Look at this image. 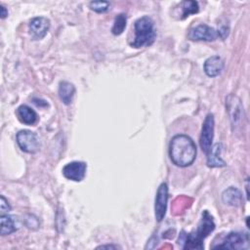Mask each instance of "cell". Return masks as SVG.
<instances>
[{
	"label": "cell",
	"instance_id": "6da1fadb",
	"mask_svg": "<svg viewBox=\"0 0 250 250\" xmlns=\"http://www.w3.org/2000/svg\"><path fill=\"white\" fill-rule=\"evenodd\" d=\"M169 155L176 166H189L196 157V146L190 137L176 135L170 141Z\"/></svg>",
	"mask_w": 250,
	"mask_h": 250
},
{
	"label": "cell",
	"instance_id": "7a4b0ae2",
	"mask_svg": "<svg viewBox=\"0 0 250 250\" xmlns=\"http://www.w3.org/2000/svg\"><path fill=\"white\" fill-rule=\"evenodd\" d=\"M215 229V223L213 217L209 214L207 210H204L202 213V217L196 230L190 233H186L182 231L178 240V243H184L183 249H203V240L207 237L213 230Z\"/></svg>",
	"mask_w": 250,
	"mask_h": 250
},
{
	"label": "cell",
	"instance_id": "3957f363",
	"mask_svg": "<svg viewBox=\"0 0 250 250\" xmlns=\"http://www.w3.org/2000/svg\"><path fill=\"white\" fill-rule=\"evenodd\" d=\"M135 37L131 42L134 48H141L144 46H150L156 37L154 28V21L151 18L145 16L138 19L134 23Z\"/></svg>",
	"mask_w": 250,
	"mask_h": 250
},
{
	"label": "cell",
	"instance_id": "277c9868",
	"mask_svg": "<svg viewBox=\"0 0 250 250\" xmlns=\"http://www.w3.org/2000/svg\"><path fill=\"white\" fill-rule=\"evenodd\" d=\"M226 108L232 128H236L241 123L243 115V105L240 99L235 95H229L226 99Z\"/></svg>",
	"mask_w": 250,
	"mask_h": 250
},
{
	"label": "cell",
	"instance_id": "5b68a950",
	"mask_svg": "<svg viewBox=\"0 0 250 250\" xmlns=\"http://www.w3.org/2000/svg\"><path fill=\"white\" fill-rule=\"evenodd\" d=\"M17 143L20 148L27 153H35L40 148V141L37 134L30 130H21L17 134Z\"/></svg>",
	"mask_w": 250,
	"mask_h": 250
},
{
	"label": "cell",
	"instance_id": "8992f818",
	"mask_svg": "<svg viewBox=\"0 0 250 250\" xmlns=\"http://www.w3.org/2000/svg\"><path fill=\"white\" fill-rule=\"evenodd\" d=\"M249 247V237L247 233L237 231L229 232L222 244L213 246L216 249H247Z\"/></svg>",
	"mask_w": 250,
	"mask_h": 250
},
{
	"label": "cell",
	"instance_id": "52a82bcc",
	"mask_svg": "<svg viewBox=\"0 0 250 250\" xmlns=\"http://www.w3.org/2000/svg\"><path fill=\"white\" fill-rule=\"evenodd\" d=\"M214 115L212 113H209L206 115L204 122L202 124L200 138H199V144L202 151L207 154L212 146L213 137H214Z\"/></svg>",
	"mask_w": 250,
	"mask_h": 250
},
{
	"label": "cell",
	"instance_id": "ba28073f",
	"mask_svg": "<svg viewBox=\"0 0 250 250\" xmlns=\"http://www.w3.org/2000/svg\"><path fill=\"white\" fill-rule=\"evenodd\" d=\"M168 201V186L166 183H162L156 191L155 204H154V215L157 222H161L166 214Z\"/></svg>",
	"mask_w": 250,
	"mask_h": 250
},
{
	"label": "cell",
	"instance_id": "9c48e42d",
	"mask_svg": "<svg viewBox=\"0 0 250 250\" xmlns=\"http://www.w3.org/2000/svg\"><path fill=\"white\" fill-rule=\"evenodd\" d=\"M188 36L192 41H214L219 37V32L211 26L199 24L193 27Z\"/></svg>",
	"mask_w": 250,
	"mask_h": 250
},
{
	"label": "cell",
	"instance_id": "30bf717a",
	"mask_svg": "<svg viewBox=\"0 0 250 250\" xmlns=\"http://www.w3.org/2000/svg\"><path fill=\"white\" fill-rule=\"evenodd\" d=\"M87 165L82 161H72L67 163L62 168V175L67 179L74 182H80L86 175Z\"/></svg>",
	"mask_w": 250,
	"mask_h": 250
},
{
	"label": "cell",
	"instance_id": "8fae6325",
	"mask_svg": "<svg viewBox=\"0 0 250 250\" xmlns=\"http://www.w3.org/2000/svg\"><path fill=\"white\" fill-rule=\"evenodd\" d=\"M50 28V21L45 17L33 18L29 22V33L34 40H40L46 36Z\"/></svg>",
	"mask_w": 250,
	"mask_h": 250
},
{
	"label": "cell",
	"instance_id": "7c38bea8",
	"mask_svg": "<svg viewBox=\"0 0 250 250\" xmlns=\"http://www.w3.org/2000/svg\"><path fill=\"white\" fill-rule=\"evenodd\" d=\"M224 65H225V62L221 57L212 56L205 61L203 68H204V72L209 77H216L222 72Z\"/></svg>",
	"mask_w": 250,
	"mask_h": 250
},
{
	"label": "cell",
	"instance_id": "4fadbf2b",
	"mask_svg": "<svg viewBox=\"0 0 250 250\" xmlns=\"http://www.w3.org/2000/svg\"><path fill=\"white\" fill-rule=\"evenodd\" d=\"M222 200L225 204L229 206L238 207L242 203V193L239 189L233 187H229L222 193Z\"/></svg>",
	"mask_w": 250,
	"mask_h": 250
},
{
	"label": "cell",
	"instance_id": "5bb4252c",
	"mask_svg": "<svg viewBox=\"0 0 250 250\" xmlns=\"http://www.w3.org/2000/svg\"><path fill=\"white\" fill-rule=\"evenodd\" d=\"M222 145L220 143L215 144L211 146L207 155V165L209 167H224L226 162L221 158Z\"/></svg>",
	"mask_w": 250,
	"mask_h": 250
},
{
	"label": "cell",
	"instance_id": "9a60e30c",
	"mask_svg": "<svg viewBox=\"0 0 250 250\" xmlns=\"http://www.w3.org/2000/svg\"><path fill=\"white\" fill-rule=\"evenodd\" d=\"M17 116L21 123L33 125L37 121L36 112L26 104H21L17 109Z\"/></svg>",
	"mask_w": 250,
	"mask_h": 250
},
{
	"label": "cell",
	"instance_id": "2e32d148",
	"mask_svg": "<svg viewBox=\"0 0 250 250\" xmlns=\"http://www.w3.org/2000/svg\"><path fill=\"white\" fill-rule=\"evenodd\" d=\"M75 94V87L68 81H61L59 84V97L64 104H69Z\"/></svg>",
	"mask_w": 250,
	"mask_h": 250
},
{
	"label": "cell",
	"instance_id": "e0dca14e",
	"mask_svg": "<svg viewBox=\"0 0 250 250\" xmlns=\"http://www.w3.org/2000/svg\"><path fill=\"white\" fill-rule=\"evenodd\" d=\"M0 224H1V230L0 233L1 235H8L16 231L17 228L15 225V221L13 220L12 217L8 215L1 214L0 217Z\"/></svg>",
	"mask_w": 250,
	"mask_h": 250
},
{
	"label": "cell",
	"instance_id": "ac0fdd59",
	"mask_svg": "<svg viewBox=\"0 0 250 250\" xmlns=\"http://www.w3.org/2000/svg\"><path fill=\"white\" fill-rule=\"evenodd\" d=\"M181 10H182V14L180 19L184 20L188 18L189 15L198 13V10H199L198 3L196 1H184L181 4Z\"/></svg>",
	"mask_w": 250,
	"mask_h": 250
},
{
	"label": "cell",
	"instance_id": "d6986e66",
	"mask_svg": "<svg viewBox=\"0 0 250 250\" xmlns=\"http://www.w3.org/2000/svg\"><path fill=\"white\" fill-rule=\"evenodd\" d=\"M126 22H127V18L126 15L124 14H119L115 17L114 22H113V26L111 28V32L114 35H120L125 27H126Z\"/></svg>",
	"mask_w": 250,
	"mask_h": 250
},
{
	"label": "cell",
	"instance_id": "ffe728a7",
	"mask_svg": "<svg viewBox=\"0 0 250 250\" xmlns=\"http://www.w3.org/2000/svg\"><path fill=\"white\" fill-rule=\"evenodd\" d=\"M91 10L97 13H105L109 10L110 4L107 1H92L89 4Z\"/></svg>",
	"mask_w": 250,
	"mask_h": 250
},
{
	"label": "cell",
	"instance_id": "44dd1931",
	"mask_svg": "<svg viewBox=\"0 0 250 250\" xmlns=\"http://www.w3.org/2000/svg\"><path fill=\"white\" fill-rule=\"evenodd\" d=\"M0 209H1V213H8L11 210V206L9 205L8 201L6 200V198L1 195V203H0Z\"/></svg>",
	"mask_w": 250,
	"mask_h": 250
},
{
	"label": "cell",
	"instance_id": "7402d4cb",
	"mask_svg": "<svg viewBox=\"0 0 250 250\" xmlns=\"http://www.w3.org/2000/svg\"><path fill=\"white\" fill-rule=\"evenodd\" d=\"M8 16V11L4 6H1V18L5 19Z\"/></svg>",
	"mask_w": 250,
	"mask_h": 250
},
{
	"label": "cell",
	"instance_id": "603a6c76",
	"mask_svg": "<svg viewBox=\"0 0 250 250\" xmlns=\"http://www.w3.org/2000/svg\"><path fill=\"white\" fill-rule=\"evenodd\" d=\"M98 248H120L117 245H101Z\"/></svg>",
	"mask_w": 250,
	"mask_h": 250
}]
</instances>
